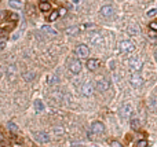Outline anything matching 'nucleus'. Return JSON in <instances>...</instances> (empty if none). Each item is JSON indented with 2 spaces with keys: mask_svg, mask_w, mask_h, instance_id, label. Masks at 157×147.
<instances>
[{
  "mask_svg": "<svg viewBox=\"0 0 157 147\" xmlns=\"http://www.w3.org/2000/svg\"><path fill=\"white\" fill-rule=\"evenodd\" d=\"M150 107L153 109L154 111H157V98H153V99L150 101Z\"/></svg>",
  "mask_w": 157,
  "mask_h": 147,
  "instance_id": "obj_26",
  "label": "nucleus"
},
{
  "mask_svg": "<svg viewBox=\"0 0 157 147\" xmlns=\"http://www.w3.org/2000/svg\"><path fill=\"white\" fill-rule=\"evenodd\" d=\"M68 69L71 70V73L77 74V73H80V70H81V62L78 61L77 58H71L68 61Z\"/></svg>",
  "mask_w": 157,
  "mask_h": 147,
  "instance_id": "obj_1",
  "label": "nucleus"
},
{
  "mask_svg": "<svg viewBox=\"0 0 157 147\" xmlns=\"http://www.w3.org/2000/svg\"><path fill=\"white\" fill-rule=\"evenodd\" d=\"M110 87V81L108 78H102V80H99L98 81V84H96V89L98 91H101V92H105V91H108Z\"/></svg>",
  "mask_w": 157,
  "mask_h": 147,
  "instance_id": "obj_10",
  "label": "nucleus"
},
{
  "mask_svg": "<svg viewBox=\"0 0 157 147\" xmlns=\"http://www.w3.org/2000/svg\"><path fill=\"white\" fill-rule=\"evenodd\" d=\"M14 26H15V22H14V21H6V22L0 23V29L4 32V33H7V32L11 30V29H14Z\"/></svg>",
  "mask_w": 157,
  "mask_h": 147,
  "instance_id": "obj_12",
  "label": "nucleus"
},
{
  "mask_svg": "<svg viewBox=\"0 0 157 147\" xmlns=\"http://www.w3.org/2000/svg\"><path fill=\"white\" fill-rule=\"evenodd\" d=\"M33 77H35V73H33V72H26V73H24V78L26 81H32Z\"/></svg>",
  "mask_w": 157,
  "mask_h": 147,
  "instance_id": "obj_24",
  "label": "nucleus"
},
{
  "mask_svg": "<svg viewBox=\"0 0 157 147\" xmlns=\"http://www.w3.org/2000/svg\"><path fill=\"white\" fill-rule=\"evenodd\" d=\"M99 14H101L103 18H112V17L114 15V8H113V6H110V4H106V6H103V7L101 8Z\"/></svg>",
  "mask_w": 157,
  "mask_h": 147,
  "instance_id": "obj_7",
  "label": "nucleus"
},
{
  "mask_svg": "<svg viewBox=\"0 0 157 147\" xmlns=\"http://www.w3.org/2000/svg\"><path fill=\"white\" fill-rule=\"evenodd\" d=\"M157 14V8H153V10H149L148 11V15L149 17H154Z\"/></svg>",
  "mask_w": 157,
  "mask_h": 147,
  "instance_id": "obj_29",
  "label": "nucleus"
},
{
  "mask_svg": "<svg viewBox=\"0 0 157 147\" xmlns=\"http://www.w3.org/2000/svg\"><path fill=\"white\" fill-rule=\"evenodd\" d=\"M4 47H6V43H4V41H0V51L4 50Z\"/></svg>",
  "mask_w": 157,
  "mask_h": 147,
  "instance_id": "obj_32",
  "label": "nucleus"
},
{
  "mask_svg": "<svg viewBox=\"0 0 157 147\" xmlns=\"http://www.w3.org/2000/svg\"><path fill=\"white\" fill-rule=\"evenodd\" d=\"M41 32H43V33H47L50 36H57V34H58V32L55 30V29H53L51 26H43V28H41Z\"/></svg>",
  "mask_w": 157,
  "mask_h": 147,
  "instance_id": "obj_15",
  "label": "nucleus"
},
{
  "mask_svg": "<svg viewBox=\"0 0 157 147\" xmlns=\"http://www.w3.org/2000/svg\"><path fill=\"white\" fill-rule=\"evenodd\" d=\"M39 8H40V11L47 13V11H50V10H51V4H50L48 1H40Z\"/></svg>",
  "mask_w": 157,
  "mask_h": 147,
  "instance_id": "obj_16",
  "label": "nucleus"
},
{
  "mask_svg": "<svg viewBox=\"0 0 157 147\" xmlns=\"http://www.w3.org/2000/svg\"><path fill=\"white\" fill-rule=\"evenodd\" d=\"M136 146L138 147H148V140H145V139L139 140V142L136 143Z\"/></svg>",
  "mask_w": 157,
  "mask_h": 147,
  "instance_id": "obj_27",
  "label": "nucleus"
},
{
  "mask_svg": "<svg viewBox=\"0 0 157 147\" xmlns=\"http://www.w3.org/2000/svg\"><path fill=\"white\" fill-rule=\"evenodd\" d=\"M58 17H59V11H53V13L48 15L47 19L50 21V22H54V21H57V18H58Z\"/></svg>",
  "mask_w": 157,
  "mask_h": 147,
  "instance_id": "obj_22",
  "label": "nucleus"
},
{
  "mask_svg": "<svg viewBox=\"0 0 157 147\" xmlns=\"http://www.w3.org/2000/svg\"><path fill=\"white\" fill-rule=\"evenodd\" d=\"M91 131L94 132L95 135H102L103 132H105V125H103L101 121H95V122H92V125H91Z\"/></svg>",
  "mask_w": 157,
  "mask_h": 147,
  "instance_id": "obj_9",
  "label": "nucleus"
},
{
  "mask_svg": "<svg viewBox=\"0 0 157 147\" xmlns=\"http://www.w3.org/2000/svg\"><path fill=\"white\" fill-rule=\"evenodd\" d=\"M94 91H95V88L91 83H84V84L81 85V88H80V92H81L83 96H91L94 93Z\"/></svg>",
  "mask_w": 157,
  "mask_h": 147,
  "instance_id": "obj_6",
  "label": "nucleus"
},
{
  "mask_svg": "<svg viewBox=\"0 0 157 147\" xmlns=\"http://www.w3.org/2000/svg\"><path fill=\"white\" fill-rule=\"evenodd\" d=\"M142 68H143V62H142L141 58L135 56V58L130 59V69L132 70V72H141Z\"/></svg>",
  "mask_w": 157,
  "mask_h": 147,
  "instance_id": "obj_5",
  "label": "nucleus"
},
{
  "mask_svg": "<svg viewBox=\"0 0 157 147\" xmlns=\"http://www.w3.org/2000/svg\"><path fill=\"white\" fill-rule=\"evenodd\" d=\"M154 58H156V61H157V50H156V52H154Z\"/></svg>",
  "mask_w": 157,
  "mask_h": 147,
  "instance_id": "obj_33",
  "label": "nucleus"
},
{
  "mask_svg": "<svg viewBox=\"0 0 157 147\" xmlns=\"http://www.w3.org/2000/svg\"><path fill=\"white\" fill-rule=\"evenodd\" d=\"M66 14V8H61L59 10V15H65Z\"/></svg>",
  "mask_w": 157,
  "mask_h": 147,
  "instance_id": "obj_31",
  "label": "nucleus"
},
{
  "mask_svg": "<svg viewBox=\"0 0 157 147\" xmlns=\"http://www.w3.org/2000/svg\"><path fill=\"white\" fill-rule=\"evenodd\" d=\"M33 105H35V110H36V113H41V111H44V103H43L41 101L37 99V101H35Z\"/></svg>",
  "mask_w": 157,
  "mask_h": 147,
  "instance_id": "obj_17",
  "label": "nucleus"
},
{
  "mask_svg": "<svg viewBox=\"0 0 157 147\" xmlns=\"http://www.w3.org/2000/svg\"><path fill=\"white\" fill-rule=\"evenodd\" d=\"M149 28L152 29V30H156V32H157V22H156V21L150 22V23H149Z\"/></svg>",
  "mask_w": 157,
  "mask_h": 147,
  "instance_id": "obj_28",
  "label": "nucleus"
},
{
  "mask_svg": "<svg viewBox=\"0 0 157 147\" xmlns=\"http://www.w3.org/2000/svg\"><path fill=\"white\" fill-rule=\"evenodd\" d=\"M128 33H130L131 36H135V34H139V28H138L136 25H131V26L128 28Z\"/></svg>",
  "mask_w": 157,
  "mask_h": 147,
  "instance_id": "obj_19",
  "label": "nucleus"
},
{
  "mask_svg": "<svg viewBox=\"0 0 157 147\" xmlns=\"http://www.w3.org/2000/svg\"><path fill=\"white\" fill-rule=\"evenodd\" d=\"M65 33H66V34H71V36H75V34L78 33V29L75 28V26H72V28H68V29L65 30Z\"/></svg>",
  "mask_w": 157,
  "mask_h": 147,
  "instance_id": "obj_23",
  "label": "nucleus"
},
{
  "mask_svg": "<svg viewBox=\"0 0 157 147\" xmlns=\"http://www.w3.org/2000/svg\"><path fill=\"white\" fill-rule=\"evenodd\" d=\"M99 68V61L98 59H88L87 61V69L88 70H91V72H94V70H96Z\"/></svg>",
  "mask_w": 157,
  "mask_h": 147,
  "instance_id": "obj_13",
  "label": "nucleus"
},
{
  "mask_svg": "<svg viewBox=\"0 0 157 147\" xmlns=\"http://www.w3.org/2000/svg\"><path fill=\"white\" fill-rule=\"evenodd\" d=\"M76 54H77L78 58L86 59V58H88V55H90V50H88V47L86 44H80L77 47V50H76Z\"/></svg>",
  "mask_w": 157,
  "mask_h": 147,
  "instance_id": "obj_8",
  "label": "nucleus"
},
{
  "mask_svg": "<svg viewBox=\"0 0 157 147\" xmlns=\"http://www.w3.org/2000/svg\"><path fill=\"white\" fill-rule=\"evenodd\" d=\"M130 83L132 87L135 88H139L143 85V77H142L141 74L138 73V72H134L132 74H131V77H130Z\"/></svg>",
  "mask_w": 157,
  "mask_h": 147,
  "instance_id": "obj_3",
  "label": "nucleus"
},
{
  "mask_svg": "<svg viewBox=\"0 0 157 147\" xmlns=\"http://www.w3.org/2000/svg\"><path fill=\"white\" fill-rule=\"evenodd\" d=\"M40 1H48V0H40Z\"/></svg>",
  "mask_w": 157,
  "mask_h": 147,
  "instance_id": "obj_36",
  "label": "nucleus"
},
{
  "mask_svg": "<svg viewBox=\"0 0 157 147\" xmlns=\"http://www.w3.org/2000/svg\"><path fill=\"white\" fill-rule=\"evenodd\" d=\"M7 128H8V131H11L13 133H18V132H19L18 126H17L14 122H8V124H7Z\"/></svg>",
  "mask_w": 157,
  "mask_h": 147,
  "instance_id": "obj_21",
  "label": "nucleus"
},
{
  "mask_svg": "<svg viewBox=\"0 0 157 147\" xmlns=\"http://www.w3.org/2000/svg\"><path fill=\"white\" fill-rule=\"evenodd\" d=\"M91 43L95 44V46H101V44H102V37H101L99 34H95V37L91 39Z\"/></svg>",
  "mask_w": 157,
  "mask_h": 147,
  "instance_id": "obj_20",
  "label": "nucleus"
},
{
  "mask_svg": "<svg viewBox=\"0 0 157 147\" xmlns=\"http://www.w3.org/2000/svg\"><path fill=\"white\" fill-rule=\"evenodd\" d=\"M35 139L39 143H48L50 142V135L47 132H36L35 133Z\"/></svg>",
  "mask_w": 157,
  "mask_h": 147,
  "instance_id": "obj_11",
  "label": "nucleus"
},
{
  "mask_svg": "<svg viewBox=\"0 0 157 147\" xmlns=\"http://www.w3.org/2000/svg\"><path fill=\"white\" fill-rule=\"evenodd\" d=\"M110 144H112V147H123V146H121V143H118L117 140H113Z\"/></svg>",
  "mask_w": 157,
  "mask_h": 147,
  "instance_id": "obj_30",
  "label": "nucleus"
},
{
  "mask_svg": "<svg viewBox=\"0 0 157 147\" xmlns=\"http://www.w3.org/2000/svg\"><path fill=\"white\" fill-rule=\"evenodd\" d=\"M0 142H3V136H1V133H0Z\"/></svg>",
  "mask_w": 157,
  "mask_h": 147,
  "instance_id": "obj_35",
  "label": "nucleus"
},
{
  "mask_svg": "<svg viewBox=\"0 0 157 147\" xmlns=\"http://www.w3.org/2000/svg\"><path fill=\"white\" fill-rule=\"evenodd\" d=\"M18 14H14V13H8V15H7V19L8 21H14V22H17L18 21Z\"/></svg>",
  "mask_w": 157,
  "mask_h": 147,
  "instance_id": "obj_25",
  "label": "nucleus"
},
{
  "mask_svg": "<svg viewBox=\"0 0 157 147\" xmlns=\"http://www.w3.org/2000/svg\"><path fill=\"white\" fill-rule=\"evenodd\" d=\"M118 48H120V51H123L126 54H130V52H132L134 50H135V44H134L131 40H123V41H120Z\"/></svg>",
  "mask_w": 157,
  "mask_h": 147,
  "instance_id": "obj_2",
  "label": "nucleus"
},
{
  "mask_svg": "<svg viewBox=\"0 0 157 147\" xmlns=\"http://www.w3.org/2000/svg\"><path fill=\"white\" fill-rule=\"evenodd\" d=\"M131 128H132L134 131H138V129L141 128V122H139L138 118H132V120H131Z\"/></svg>",
  "mask_w": 157,
  "mask_h": 147,
  "instance_id": "obj_18",
  "label": "nucleus"
},
{
  "mask_svg": "<svg viewBox=\"0 0 157 147\" xmlns=\"http://www.w3.org/2000/svg\"><path fill=\"white\" fill-rule=\"evenodd\" d=\"M118 113H120V116L123 117V118H130V117L132 116V106L130 103H124V105L120 106Z\"/></svg>",
  "mask_w": 157,
  "mask_h": 147,
  "instance_id": "obj_4",
  "label": "nucleus"
},
{
  "mask_svg": "<svg viewBox=\"0 0 157 147\" xmlns=\"http://www.w3.org/2000/svg\"><path fill=\"white\" fill-rule=\"evenodd\" d=\"M72 1H73V3H78L80 0H72Z\"/></svg>",
  "mask_w": 157,
  "mask_h": 147,
  "instance_id": "obj_34",
  "label": "nucleus"
},
{
  "mask_svg": "<svg viewBox=\"0 0 157 147\" xmlns=\"http://www.w3.org/2000/svg\"><path fill=\"white\" fill-rule=\"evenodd\" d=\"M8 4H10V7L11 8H15V10L24 8V1H22V0H10Z\"/></svg>",
  "mask_w": 157,
  "mask_h": 147,
  "instance_id": "obj_14",
  "label": "nucleus"
},
{
  "mask_svg": "<svg viewBox=\"0 0 157 147\" xmlns=\"http://www.w3.org/2000/svg\"><path fill=\"white\" fill-rule=\"evenodd\" d=\"M72 147H81V146H72Z\"/></svg>",
  "mask_w": 157,
  "mask_h": 147,
  "instance_id": "obj_37",
  "label": "nucleus"
}]
</instances>
